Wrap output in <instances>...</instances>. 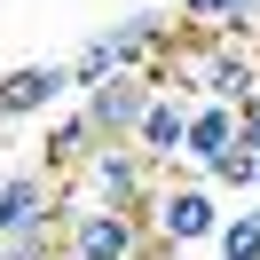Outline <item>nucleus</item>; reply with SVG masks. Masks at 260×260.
<instances>
[{"label":"nucleus","mask_w":260,"mask_h":260,"mask_svg":"<svg viewBox=\"0 0 260 260\" xmlns=\"http://www.w3.org/2000/svg\"><path fill=\"white\" fill-rule=\"evenodd\" d=\"M142 229H150V244H158V252L213 244V229H221V197H213L197 174H166L158 189H150V205H142Z\"/></svg>","instance_id":"1"},{"label":"nucleus","mask_w":260,"mask_h":260,"mask_svg":"<svg viewBox=\"0 0 260 260\" xmlns=\"http://www.w3.org/2000/svg\"><path fill=\"white\" fill-rule=\"evenodd\" d=\"M142 252H150L142 213H111V205L63 197V260H142Z\"/></svg>","instance_id":"2"},{"label":"nucleus","mask_w":260,"mask_h":260,"mask_svg":"<svg viewBox=\"0 0 260 260\" xmlns=\"http://www.w3.org/2000/svg\"><path fill=\"white\" fill-rule=\"evenodd\" d=\"M79 181H87L79 205H111V213H142L150 189H158V174L134 158V142H95L79 158Z\"/></svg>","instance_id":"3"},{"label":"nucleus","mask_w":260,"mask_h":260,"mask_svg":"<svg viewBox=\"0 0 260 260\" xmlns=\"http://www.w3.org/2000/svg\"><path fill=\"white\" fill-rule=\"evenodd\" d=\"M63 221V181L48 166H16V174H0V244L8 237H48Z\"/></svg>","instance_id":"4"},{"label":"nucleus","mask_w":260,"mask_h":260,"mask_svg":"<svg viewBox=\"0 0 260 260\" xmlns=\"http://www.w3.org/2000/svg\"><path fill=\"white\" fill-rule=\"evenodd\" d=\"M63 103H71V71L63 63H16V71H0V126L55 118Z\"/></svg>","instance_id":"5"},{"label":"nucleus","mask_w":260,"mask_h":260,"mask_svg":"<svg viewBox=\"0 0 260 260\" xmlns=\"http://www.w3.org/2000/svg\"><path fill=\"white\" fill-rule=\"evenodd\" d=\"M79 111H87V126H95V142H126L134 118L150 111V87H142V71H111V79H95L79 95Z\"/></svg>","instance_id":"6"},{"label":"nucleus","mask_w":260,"mask_h":260,"mask_svg":"<svg viewBox=\"0 0 260 260\" xmlns=\"http://www.w3.org/2000/svg\"><path fill=\"white\" fill-rule=\"evenodd\" d=\"M181 134H189V103L181 95H150V111L134 118V158L142 166H181Z\"/></svg>","instance_id":"7"},{"label":"nucleus","mask_w":260,"mask_h":260,"mask_svg":"<svg viewBox=\"0 0 260 260\" xmlns=\"http://www.w3.org/2000/svg\"><path fill=\"white\" fill-rule=\"evenodd\" d=\"M237 142V111L229 103H189V134H181V166H213Z\"/></svg>","instance_id":"8"},{"label":"nucleus","mask_w":260,"mask_h":260,"mask_svg":"<svg viewBox=\"0 0 260 260\" xmlns=\"http://www.w3.org/2000/svg\"><path fill=\"white\" fill-rule=\"evenodd\" d=\"M40 150H48V174H63V166H79L87 150H95V126H87V111H79V103H63V111L48 118Z\"/></svg>","instance_id":"9"},{"label":"nucleus","mask_w":260,"mask_h":260,"mask_svg":"<svg viewBox=\"0 0 260 260\" xmlns=\"http://www.w3.org/2000/svg\"><path fill=\"white\" fill-rule=\"evenodd\" d=\"M197 181H205L213 197H221V189H260V158H252V150H237V142H229V150H221L213 166H197Z\"/></svg>","instance_id":"10"},{"label":"nucleus","mask_w":260,"mask_h":260,"mask_svg":"<svg viewBox=\"0 0 260 260\" xmlns=\"http://www.w3.org/2000/svg\"><path fill=\"white\" fill-rule=\"evenodd\" d=\"M213 252H221V260H260V221H252V205H244V213H221Z\"/></svg>","instance_id":"11"},{"label":"nucleus","mask_w":260,"mask_h":260,"mask_svg":"<svg viewBox=\"0 0 260 260\" xmlns=\"http://www.w3.org/2000/svg\"><path fill=\"white\" fill-rule=\"evenodd\" d=\"M189 32H229V0H174Z\"/></svg>","instance_id":"12"},{"label":"nucleus","mask_w":260,"mask_h":260,"mask_svg":"<svg viewBox=\"0 0 260 260\" xmlns=\"http://www.w3.org/2000/svg\"><path fill=\"white\" fill-rule=\"evenodd\" d=\"M237 150H252V158H260V95L237 111Z\"/></svg>","instance_id":"13"},{"label":"nucleus","mask_w":260,"mask_h":260,"mask_svg":"<svg viewBox=\"0 0 260 260\" xmlns=\"http://www.w3.org/2000/svg\"><path fill=\"white\" fill-rule=\"evenodd\" d=\"M252 221H260V205H252Z\"/></svg>","instance_id":"14"}]
</instances>
